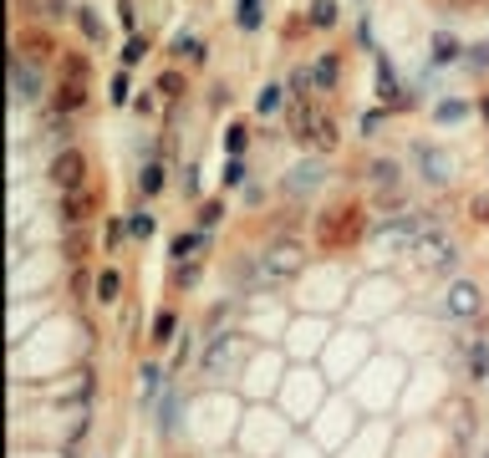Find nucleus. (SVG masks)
<instances>
[{
	"label": "nucleus",
	"mask_w": 489,
	"mask_h": 458,
	"mask_svg": "<svg viewBox=\"0 0 489 458\" xmlns=\"http://www.w3.org/2000/svg\"><path fill=\"white\" fill-rule=\"evenodd\" d=\"M373 204L367 199H342V204H326L322 214L311 219V250L326 254V260H342V254H357L367 250L373 240Z\"/></svg>",
	"instance_id": "1"
},
{
	"label": "nucleus",
	"mask_w": 489,
	"mask_h": 458,
	"mask_svg": "<svg viewBox=\"0 0 489 458\" xmlns=\"http://www.w3.org/2000/svg\"><path fill=\"white\" fill-rule=\"evenodd\" d=\"M332 403V382H326L322 367H291L281 382V393H275V407H281L285 418H291V428H311V423L322 418V407Z\"/></svg>",
	"instance_id": "2"
},
{
	"label": "nucleus",
	"mask_w": 489,
	"mask_h": 458,
	"mask_svg": "<svg viewBox=\"0 0 489 458\" xmlns=\"http://www.w3.org/2000/svg\"><path fill=\"white\" fill-rule=\"evenodd\" d=\"M296 438L291 418L271 403H255L250 413H240V428H235V443L244 458H285V443Z\"/></svg>",
	"instance_id": "3"
},
{
	"label": "nucleus",
	"mask_w": 489,
	"mask_h": 458,
	"mask_svg": "<svg viewBox=\"0 0 489 458\" xmlns=\"http://www.w3.org/2000/svg\"><path fill=\"white\" fill-rule=\"evenodd\" d=\"M285 133L311 158H326V153L342 148V123H336V113H326V102H291L285 107Z\"/></svg>",
	"instance_id": "4"
},
{
	"label": "nucleus",
	"mask_w": 489,
	"mask_h": 458,
	"mask_svg": "<svg viewBox=\"0 0 489 458\" xmlns=\"http://www.w3.org/2000/svg\"><path fill=\"white\" fill-rule=\"evenodd\" d=\"M459 260H464L459 240H454L444 224H428L424 234L408 244V254H403V270H418V275L444 280V285H449V280L459 275Z\"/></svg>",
	"instance_id": "5"
},
{
	"label": "nucleus",
	"mask_w": 489,
	"mask_h": 458,
	"mask_svg": "<svg viewBox=\"0 0 489 458\" xmlns=\"http://www.w3.org/2000/svg\"><path fill=\"white\" fill-rule=\"evenodd\" d=\"M362 194H367V204L383 209V214L403 209V199H408V164L393 158V153L367 158V164H362Z\"/></svg>",
	"instance_id": "6"
},
{
	"label": "nucleus",
	"mask_w": 489,
	"mask_h": 458,
	"mask_svg": "<svg viewBox=\"0 0 489 458\" xmlns=\"http://www.w3.org/2000/svg\"><path fill=\"white\" fill-rule=\"evenodd\" d=\"M260 270H265V285L281 291V285H296L311 270V244L301 234H271L260 244Z\"/></svg>",
	"instance_id": "7"
},
{
	"label": "nucleus",
	"mask_w": 489,
	"mask_h": 458,
	"mask_svg": "<svg viewBox=\"0 0 489 458\" xmlns=\"http://www.w3.org/2000/svg\"><path fill=\"white\" fill-rule=\"evenodd\" d=\"M87 72H92L87 51H62V56H56V82H52V102H46V107H56V113H66V117L87 113V102H92Z\"/></svg>",
	"instance_id": "8"
},
{
	"label": "nucleus",
	"mask_w": 489,
	"mask_h": 458,
	"mask_svg": "<svg viewBox=\"0 0 489 458\" xmlns=\"http://www.w3.org/2000/svg\"><path fill=\"white\" fill-rule=\"evenodd\" d=\"M434 311L444 326H474V321L484 316V285H479L474 275H454L449 285L438 291Z\"/></svg>",
	"instance_id": "9"
},
{
	"label": "nucleus",
	"mask_w": 489,
	"mask_h": 458,
	"mask_svg": "<svg viewBox=\"0 0 489 458\" xmlns=\"http://www.w3.org/2000/svg\"><path fill=\"white\" fill-rule=\"evenodd\" d=\"M189 413H194V393L184 387L179 377L164 387V397H158L154 407H148V418H154V438L158 443H179V433H184V423H189Z\"/></svg>",
	"instance_id": "10"
},
{
	"label": "nucleus",
	"mask_w": 489,
	"mask_h": 458,
	"mask_svg": "<svg viewBox=\"0 0 489 458\" xmlns=\"http://www.w3.org/2000/svg\"><path fill=\"white\" fill-rule=\"evenodd\" d=\"M103 204H107L103 178H92V184H82V189L56 194V219H62V229H87L92 219H107Z\"/></svg>",
	"instance_id": "11"
},
{
	"label": "nucleus",
	"mask_w": 489,
	"mask_h": 458,
	"mask_svg": "<svg viewBox=\"0 0 489 458\" xmlns=\"http://www.w3.org/2000/svg\"><path fill=\"white\" fill-rule=\"evenodd\" d=\"M92 153L82 148V143H66V148H56L52 158H46V184H52L56 194L66 189H82V184H92Z\"/></svg>",
	"instance_id": "12"
},
{
	"label": "nucleus",
	"mask_w": 489,
	"mask_h": 458,
	"mask_svg": "<svg viewBox=\"0 0 489 458\" xmlns=\"http://www.w3.org/2000/svg\"><path fill=\"white\" fill-rule=\"evenodd\" d=\"M11 92H15V107H46L52 102V76H46L41 62L11 56Z\"/></svg>",
	"instance_id": "13"
},
{
	"label": "nucleus",
	"mask_w": 489,
	"mask_h": 458,
	"mask_svg": "<svg viewBox=\"0 0 489 458\" xmlns=\"http://www.w3.org/2000/svg\"><path fill=\"white\" fill-rule=\"evenodd\" d=\"M46 403H56V407H92V397H97V367H92V356H82V367H72L66 372V382H56V387H46Z\"/></svg>",
	"instance_id": "14"
},
{
	"label": "nucleus",
	"mask_w": 489,
	"mask_h": 458,
	"mask_svg": "<svg viewBox=\"0 0 489 458\" xmlns=\"http://www.w3.org/2000/svg\"><path fill=\"white\" fill-rule=\"evenodd\" d=\"M179 336H184V316H179V305H158L154 316H148V331H143L148 352H154V356H168Z\"/></svg>",
	"instance_id": "15"
},
{
	"label": "nucleus",
	"mask_w": 489,
	"mask_h": 458,
	"mask_svg": "<svg viewBox=\"0 0 489 458\" xmlns=\"http://www.w3.org/2000/svg\"><path fill=\"white\" fill-rule=\"evenodd\" d=\"M11 56H26V62H56V56H62V46H56V36H52V25H21V31H15V51Z\"/></svg>",
	"instance_id": "16"
},
{
	"label": "nucleus",
	"mask_w": 489,
	"mask_h": 458,
	"mask_svg": "<svg viewBox=\"0 0 489 458\" xmlns=\"http://www.w3.org/2000/svg\"><path fill=\"white\" fill-rule=\"evenodd\" d=\"M449 448H474V438H479V407H474V397H454L449 403Z\"/></svg>",
	"instance_id": "17"
},
{
	"label": "nucleus",
	"mask_w": 489,
	"mask_h": 458,
	"mask_svg": "<svg viewBox=\"0 0 489 458\" xmlns=\"http://www.w3.org/2000/svg\"><path fill=\"white\" fill-rule=\"evenodd\" d=\"M215 254V234H205V229H179L174 240H168L164 250V265H189V260H209Z\"/></svg>",
	"instance_id": "18"
},
{
	"label": "nucleus",
	"mask_w": 489,
	"mask_h": 458,
	"mask_svg": "<svg viewBox=\"0 0 489 458\" xmlns=\"http://www.w3.org/2000/svg\"><path fill=\"white\" fill-rule=\"evenodd\" d=\"M174 382V367H168V356H143L138 362V407H154L164 397V387Z\"/></svg>",
	"instance_id": "19"
},
{
	"label": "nucleus",
	"mask_w": 489,
	"mask_h": 458,
	"mask_svg": "<svg viewBox=\"0 0 489 458\" xmlns=\"http://www.w3.org/2000/svg\"><path fill=\"white\" fill-rule=\"evenodd\" d=\"M408 153H413V164H418V174H424L434 189H449L454 184V158L444 148H434V143H413Z\"/></svg>",
	"instance_id": "20"
},
{
	"label": "nucleus",
	"mask_w": 489,
	"mask_h": 458,
	"mask_svg": "<svg viewBox=\"0 0 489 458\" xmlns=\"http://www.w3.org/2000/svg\"><path fill=\"white\" fill-rule=\"evenodd\" d=\"M464 387H469V393L489 387V331H474V336H469V352H464Z\"/></svg>",
	"instance_id": "21"
},
{
	"label": "nucleus",
	"mask_w": 489,
	"mask_h": 458,
	"mask_svg": "<svg viewBox=\"0 0 489 458\" xmlns=\"http://www.w3.org/2000/svg\"><path fill=\"white\" fill-rule=\"evenodd\" d=\"M311 82H316V97L342 92V82H347V62H342V51H316V56H311Z\"/></svg>",
	"instance_id": "22"
},
{
	"label": "nucleus",
	"mask_w": 489,
	"mask_h": 458,
	"mask_svg": "<svg viewBox=\"0 0 489 458\" xmlns=\"http://www.w3.org/2000/svg\"><path fill=\"white\" fill-rule=\"evenodd\" d=\"M123 301H128V275H123V265H103L97 270V301L103 311H123Z\"/></svg>",
	"instance_id": "23"
},
{
	"label": "nucleus",
	"mask_w": 489,
	"mask_h": 458,
	"mask_svg": "<svg viewBox=\"0 0 489 458\" xmlns=\"http://www.w3.org/2000/svg\"><path fill=\"white\" fill-rule=\"evenodd\" d=\"M322 158H306V164H301V168H291V178H281V194H285V199H306V194L311 189H322Z\"/></svg>",
	"instance_id": "24"
},
{
	"label": "nucleus",
	"mask_w": 489,
	"mask_h": 458,
	"mask_svg": "<svg viewBox=\"0 0 489 458\" xmlns=\"http://www.w3.org/2000/svg\"><path fill=\"white\" fill-rule=\"evenodd\" d=\"M168 174H174V168H168V158H143V168H138V199L154 204L158 194L168 189Z\"/></svg>",
	"instance_id": "25"
},
{
	"label": "nucleus",
	"mask_w": 489,
	"mask_h": 458,
	"mask_svg": "<svg viewBox=\"0 0 489 458\" xmlns=\"http://www.w3.org/2000/svg\"><path fill=\"white\" fill-rule=\"evenodd\" d=\"M72 25H77V36L87 41L92 51H103V46H107V21L92 11L87 0H77V15H72Z\"/></svg>",
	"instance_id": "26"
},
{
	"label": "nucleus",
	"mask_w": 489,
	"mask_h": 458,
	"mask_svg": "<svg viewBox=\"0 0 489 458\" xmlns=\"http://www.w3.org/2000/svg\"><path fill=\"white\" fill-rule=\"evenodd\" d=\"M225 219H230V204H225V194H209V199L194 204L189 224H194V229H205V234H215V229L225 224Z\"/></svg>",
	"instance_id": "27"
},
{
	"label": "nucleus",
	"mask_w": 489,
	"mask_h": 458,
	"mask_svg": "<svg viewBox=\"0 0 489 458\" xmlns=\"http://www.w3.org/2000/svg\"><path fill=\"white\" fill-rule=\"evenodd\" d=\"M154 92L164 97V107H179V102L189 97V72H184V66H164V72L154 76Z\"/></svg>",
	"instance_id": "28"
},
{
	"label": "nucleus",
	"mask_w": 489,
	"mask_h": 458,
	"mask_svg": "<svg viewBox=\"0 0 489 458\" xmlns=\"http://www.w3.org/2000/svg\"><path fill=\"white\" fill-rule=\"evenodd\" d=\"M464 41L454 36V31H434V41H428V62L434 66H464Z\"/></svg>",
	"instance_id": "29"
},
{
	"label": "nucleus",
	"mask_w": 489,
	"mask_h": 458,
	"mask_svg": "<svg viewBox=\"0 0 489 458\" xmlns=\"http://www.w3.org/2000/svg\"><path fill=\"white\" fill-rule=\"evenodd\" d=\"M205 270H209V260H189V265H168V291H174V295L199 291V285H205Z\"/></svg>",
	"instance_id": "30"
},
{
	"label": "nucleus",
	"mask_w": 489,
	"mask_h": 458,
	"mask_svg": "<svg viewBox=\"0 0 489 458\" xmlns=\"http://www.w3.org/2000/svg\"><path fill=\"white\" fill-rule=\"evenodd\" d=\"M225 158H244L250 153V143H255V127L244 123V117H235V123H225Z\"/></svg>",
	"instance_id": "31"
},
{
	"label": "nucleus",
	"mask_w": 489,
	"mask_h": 458,
	"mask_svg": "<svg viewBox=\"0 0 489 458\" xmlns=\"http://www.w3.org/2000/svg\"><path fill=\"white\" fill-rule=\"evenodd\" d=\"M285 107H291V87H285V82H265L260 97H255V113L260 117H281Z\"/></svg>",
	"instance_id": "32"
},
{
	"label": "nucleus",
	"mask_w": 489,
	"mask_h": 458,
	"mask_svg": "<svg viewBox=\"0 0 489 458\" xmlns=\"http://www.w3.org/2000/svg\"><path fill=\"white\" fill-rule=\"evenodd\" d=\"M174 56H179L184 66H205L209 62V36H199V31H184V36L174 41Z\"/></svg>",
	"instance_id": "33"
},
{
	"label": "nucleus",
	"mask_w": 489,
	"mask_h": 458,
	"mask_svg": "<svg viewBox=\"0 0 489 458\" xmlns=\"http://www.w3.org/2000/svg\"><path fill=\"white\" fill-rule=\"evenodd\" d=\"M66 295H72L77 305L97 301V275H92L87 265H72V270H66Z\"/></svg>",
	"instance_id": "34"
},
{
	"label": "nucleus",
	"mask_w": 489,
	"mask_h": 458,
	"mask_svg": "<svg viewBox=\"0 0 489 458\" xmlns=\"http://www.w3.org/2000/svg\"><path fill=\"white\" fill-rule=\"evenodd\" d=\"M342 21V0H306V25L311 31H332Z\"/></svg>",
	"instance_id": "35"
},
{
	"label": "nucleus",
	"mask_w": 489,
	"mask_h": 458,
	"mask_svg": "<svg viewBox=\"0 0 489 458\" xmlns=\"http://www.w3.org/2000/svg\"><path fill=\"white\" fill-rule=\"evenodd\" d=\"M128 214V229H133V244H148L154 240V229H158V214L148 209V204H133V209H123Z\"/></svg>",
	"instance_id": "36"
},
{
	"label": "nucleus",
	"mask_w": 489,
	"mask_h": 458,
	"mask_svg": "<svg viewBox=\"0 0 489 458\" xmlns=\"http://www.w3.org/2000/svg\"><path fill=\"white\" fill-rule=\"evenodd\" d=\"M128 240H133L128 214H107V219H103V254H117Z\"/></svg>",
	"instance_id": "37"
},
{
	"label": "nucleus",
	"mask_w": 489,
	"mask_h": 458,
	"mask_svg": "<svg viewBox=\"0 0 489 458\" xmlns=\"http://www.w3.org/2000/svg\"><path fill=\"white\" fill-rule=\"evenodd\" d=\"M393 117H398V113H393V107H383V102H377V107H367V113L357 117V138H383V127L393 123Z\"/></svg>",
	"instance_id": "38"
},
{
	"label": "nucleus",
	"mask_w": 489,
	"mask_h": 458,
	"mask_svg": "<svg viewBox=\"0 0 489 458\" xmlns=\"http://www.w3.org/2000/svg\"><path fill=\"white\" fill-rule=\"evenodd\" d=\"M469 113H479L469 97H438L434 102V123H464Z\"/></svg>",
	"instance_id": "39"
},
{
	"label": "nucleus",
	"mask_w": 489,
	"mask_h": 458,
	"mask_svg": "<svg viewBox=\"0 0 489 458\" xmlns=\"http://www.w3.org/2000/svg\"><path fill=\"white\" fill-rule=\"evenodd\" d=\"M72 15H77V0H36V15H31V21L56 25V21H72Z\"/></svg>",
	"instance_id": "40"
},
{
	"label": "nucleus",
	"mask_w": 489,
	"mask_h": 458,
	"mask_svg": "<svg viewBox=\"0 0 489 458\" xmlns=\"http://www.w3.org/2000/svg\"><path fill=\"white\" fill-rule=\"evenodd\" d=\"M143 56H148V31H138V36H123L117 66H123V72H133V66H143Z\"/></svg>",
	"instance_id": "41"
},
{
	"label": "nucleus",
	"mask_w": 489,
	"mask_h": 458,
	"mask_svg": "<svg viewBox=\"0 0 489 458\" xmlns=\"http://www.w3.org/2000/svg\"><path fill=\"white\" fill-rule=\"evenodd\" d=\"M62 260L66 265H87V229H62Z\"/></svg>",
	"instance_id": "42"
},
{
	"label": "nucleus",
	"mask_w": 489,
	"mask_h": 458,
	"mask_svg": "<svg viewBox=\"0 0 489 458\" xmlns=\"http://www.w3.org/2000/svg\"><path fill=\"white\" fill-rule=\"evenodd\" d=\"M235 25L240 31H260L265 25V0H235Z\"/></svg>",
	"instance_id": "43"
},
{
	"label": "nucleus",
	"mask_w": 489,
	"mask_h": 458,
	"mask_svg": "<svg viewBox=\"0 0 489 458\" xmlns=\"http://www.w3.org/2000/svg\"><path fill=\"white\" fill-rule=\"evenodd\" d=\"M107 102H113V107H133V72L117 66V72L107 76Z\"/></svg>",
	"instance_id": "44"
},
{
	"label": "nucleus",
	"mask_w": 489,
	"mask_h": 458,
	"mask_svg": "<svg viewBox=\"0 0 489 458\" xmlns=\"http://www.w3.org/2000/svg\"><path fill=\"white\" fill-rule=\"evenodd\" d=\"M179 189H184V199H189V204H199V199H205V168L194 164V158H189V164H184V178H179Z\"/></svg>",
	"instance_id": "45"
},
{
	"label": "nucleus",
	"mask_w": 489,
	"mask_h": 458,
	"mask_svg": "<svg viewBox=\"0 0 489 458\" xmlns=\"http://www.w3.org/2000/svg\"><path fill=\"white\" fill-rule=\"evenodd\" d=\"M219 184H225V189H250V164H244V158H225Z\"/></svg>",
	"instance_id": "46"
},
{
	"label": "nucleus",
	"mask_w": 489,
	"mask_h": 458,
	"mask_svg": "<svg viewBox=\"0 0 489 458\" xmlns=\"http://www.w3.org/2000/svg\"><path fill=\"white\" fill-rule=\"evenodd\" d=\"M113 15L123 25V36H138V5L133 0H113Z\"/></svg>",
	"instance_id": "47"
},
{
	"label": "nucleus",
	"mask_w": 489,
	"mask_h": 458,
	"mask_svg": "<svg viewBox=\"0 0 489 458\" xmlns=\"http://www.w3.org/2000/svg\"><path fill=\"white\" fill-rule=\"evenodd\" d=\"M464 66H469V72H484V66H489V36L464 51Z\"/></svg>",
	"instance_id": "48"
},
{
	"label": "nucleus",
	"mask_w": 489,
	"mask_h": 458,
	"mask_svg": "<svg viewBox=\"0 0 489 458\" xmlns=\"http://www.w3.org/2000/svg\"><path fill=\"white\" fill-rule=\"evenodd\" d=\"M158 102H164L158 92H143V97H133V113H138V117H154V113H158Z\"/></svg>",
	"instance_id": "49"
},
{
	"label": "nucleus",
	"mask_w": 489,
	"mask_h": 458,
	"mask_svg": "<svg viewBox=\"0 0 489 458\" xmlns=\"http://www.w3.org/2000/svg\"><path fill=\"white\" fill-rule=\"evenodd\" d=\"M469 219H474V224H489V194H474V199H469Z\"/></svg>",
	"instance_id": "50"
},
{
	"label": "nucleus",
	"mask_w": 489,
	"mask_h": 458,
	"mask_svg": "<svg viewBox=\"0 0 489 458\" xmlns=\"http://www.w3.org/2000/svg\"><path fill=\"white\" fill-rule=\"evenodd\" d=\"M209 107H215V113H219V107H230V87H225V82L209 87Z\"/></svg>",
	"instance_id": "51"
},
{
	"label": "nucleus",
	"mask_w": 489,
	"mask_h": 458,
	"mask_svg": "<svg viewBox=\"0 0 489 458\" xmlns=\"http://www.w3.org/2000/svg\"><path fill=\"white\" fill-rule=\"evenodd\" d=\"M474 107H479V117H484V123H489V92H484V97L474 102Z\"/></svg>",
	"instance_id": "52"
},
{
	"label": "nucleus",
	"mask_w": 489,
	"mask_h": 458,
	"mask_svg": "<svg viewBox=\"0 0 489 458\" xmlns=\"http://www.w3.org/2000/svg\"><path fill=\"white\" fill-rule=\"evenodd\" d=\"M474 458H489V443H484V448H474Z\"/></svg>",
	"instance_id": "53"
}]
</instances>
